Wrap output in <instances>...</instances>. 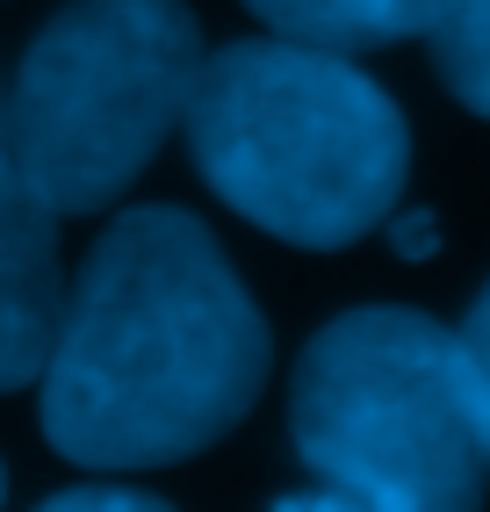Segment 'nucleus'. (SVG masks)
<instances>
[{"mask_svg": "<svg viewBox=\"0 0 490 512\" xmlns=\"http://www.w3.org/2000/svg\"><path fill=\"white\" fill-rule=\"evenodd\" d=\"M274 339L188 210H130L65 282L44 361V440L73 469L188 462L260 404Z\"/></svg>", "mask_w": 490, "mask_h": 512, "instance_id": "nucleus-1", "label": "nucleus"}, {"mask_svg": "<svg viewBox=\"0 0 490 512\" xmlns=\"http://www.w3.org/2000/svg\"><path fill=\"white\" fill-rule=\"evenodd\" d=\"M188 152L245 224L289 246L339 253L397 210L411 130L354 51L245 37L202 51L188 94Z\"/></svg>", "mask_w": 490, "mask_h": 512, "instance_id": "nucleus-2", "label": "nucleus"}, {"mask_svg": "<svg viewBox=\"0 0 490 512\" xmlns=\"http://www.w3.org/2000/svg\"><path fill=\"white\" fill-rule=\"evenodd\" d=\"M202 29L181 0H65L0 94L8 166L58 217H94L181 130Z\"/></svg>", "mask_w": 490, "mask_h": 512, "instance_id": "nucleus-3", "label": "nucleus"}, {"mask_svg": "<svg viewBox=\"0 0 490 512\" xmlns=\"http://www.w3.org/2000/svg\"><path fill=\"white\" fill-rule=\"evenodd\" d=\"M289 433L303 469L361 512H462L490 484V455L454 383V339L404 303L346 311L310 339Z\"/></svg>", "mask_w": 490, "mask_h": 512, "instance_id": "nucleus-4", "label": "nucleus"}, {"mask_svg": "<svg viewBox=\"0 0 490 512\" xmlns=\"http://www.w3.org/2000/svg\"><path fill=\"white\" fill-rule=\"evenodd\" d=\"M58 210L0 166V390H29L51 361L65 318V260H58Z\"/></svg>", "mask_w": 490, "mask_h": 512, "instance_id": "nucleus-5", "label": "nucleus"}, {"mask_svg": "<svg viewBox=\"0 0 490 512\" xmlns=\"http://www.w3.org/2000/svg\"><path fill=\"white\" fill-rule=\"evenodd\" d=\"M274 37L296 44H325V51H375V44H404L426 37L433 0H245Z\"/></svg>", "mask_w": 490, "mask_h": 512, "instance_id": "nucleus-6", "label": "nucleus"}, {"mask_svg": "<svg viewBox=\"0 0 490 512\" xmlns=\"http://www.w3.org/2000/svg\"><path fill=\"white\" fill-rule=\"evenodd\" d=\"M433 65L454 87V101L490 116V0H433Z\"/></svg>", "mask_w": 490, "mask_h": 512, "instance_id": "nucleus-7", "label": "nucleus"}, {"mask_svg": "<svg viewBox=\"0 0 490 512\" xmlns=\"http://www.w3.org/2000/svg\"><path fill=\"white\" fill-rule=\"evenodd\" d=\"M447 339H454V383H462V404H469L476 440L490 455V282H483V296L469 303V318L454 325Z\"/></svg>", "mask_w": 490, "mask_h": 512, "instance_id": "nucleus-8", "label": "nucleus"}, {"mask_svg": "<svg viewBox=\"0 0 490 512\" xmlns=\"http://www.w3.org/2000/svg\"><path fill=\"white\" fill-rule=\"evenodd\" d=\"M152 505H166V498L137 491V484H73L51 498V512H152Z\"/></svg>", "mask_w": 490, "mask_h": 512, "instance_id": "nucleus-9", "label": "nucleus"}, {"mask_svg": "<svg viewBox=\"0 0 490 512\" xmlns=\"http://www.w3.org/2000/svg\"><path fill=\"white\" fill-rule=\"evenodd\" d=\"M382 224H390V238H397L404 260H433L440 253V217L433 210H404V217H382Z\"/></svg>", "mask_w": 490, "mask_h": 512, "instance_id": "nucleus-10", "label": "nucleus"}, {"mask_svg": "<svg viewBox=\"0 0 490 512\" xmlns=\"http://www.w3.org/2000/svg\"><path fill=\"white\" fill-rule=\"evenodd\" d=\"M282 512H361V505L346 498L339 484H318V491H289V498H282Z\"/></svg>", "mask_w": 490, "mask_h": 512, "instance_id": "nucleus-11", "label": "nucleus"}, {"mask_svg": "<svg viewBox=\"0 0 490 512\" xmlns=\"http://www.w3.org/2000/svg\"><path fill=\"white\" fill-rule=\"evenodd\" d=\"M0 166H8V130H0Z\"/></svg>", "mask_w": 490, "mask_h": 512, "instance_id": "nucleus-12", "label": "nucleus"}, {"mask_svg": "<svg viewBox=\"0 0 490 512\" xmlns=\"http://www.w3.org/2000/svg\"><path fill=\"white\" fill-rule=\"evenodd\" d=\"M0 498H8V469H0Z\"/></svg>", "mask_w": 490, "mask_h": 512, "instance_id": "nucleus-13", "label": "nucleus"}]
</instances>
